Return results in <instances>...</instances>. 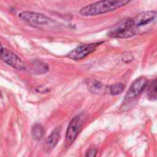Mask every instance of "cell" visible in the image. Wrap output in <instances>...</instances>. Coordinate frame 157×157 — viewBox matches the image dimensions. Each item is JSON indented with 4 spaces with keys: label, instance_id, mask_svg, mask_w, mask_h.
I'll return each mask as SVG.
<instances>
[{
    "label": "cell",
    "instance_id": "13",
    "mask_svg": "<svg viewBox=\"0 0 157 157\" xmlns=\"http://www.w3.org/2000/svg\"><path fill=\"white\" fill-rule=\"evenodd\" d=\"M44 128L42 125L40 124H35L33 128H32V135H33V138L36 140H40L43 136H44Z\"/></svg>",
    "mask_w": 157,
    "mask_h": 157
},
{
    "label": "cell",
    "instance_id": "6",
    "mask_svg": "<svg viewBox=\"0 0 157 157\" xmlns=\"http://www.w3.org/2000/svg\"><path fill=\"white\" fill-rule=\"evenodd\" d=\"M0 59H1L3 62H5L6 64H8L9 66H10L18 70H25L26 69V65L23 62V60L21 58H20V56H18L15 53H13L12 51H10L5 47H4L1 55H0Z\"/></svg>",
    "mask_w": 157,
    "mask_h": 157
},
{
    "label": "cell",
    "instance_id": "14",
    "mask_svg": "<svg viewBox=\"0 0 157 157\" xmlns=\"http://www.w3.org/2000/svg\"><path fill=\"white\" fill-rule=\"evenodd\" d=\"M125 90V85L122 83H117L110 86V94L112 95H117L120 94Z\"/></svg>",
    "mask_w": 157,
    "mask_h": 157
},
{
    "label": "cell",
    "instance_id": "4",
    "mask_svg": "<svg viewBox=\"0 0 157 157\" xmlns=\"http://www.w3.org/2000/svg\"><path fill=\"white\" fill-rule=\"evenodd\" d=\"M103 42L99 43H93V44H81L77 47H75L73 50H71L67 54V57L73 60H82L88 56L90 54L94 53L97 47L102 44Z\"/></svg>",
    "mask_w": 157,
    "mask_h": 157
},
{
    "label": "cell",
    "instance_id": "10",
    "mask_svg": "<svg viewBox=\"0 0 157 157\" xmlns=\"http://www.w3.org/2000/svg\"><path fill=\"white\" fill-rule=\"evenodd\" d=\"M30 70L36 75L45 74L49 71V66L40 60H33L30 64Z\"/></svg>",
    "mask_w": 157,
    "mask_h": 157
},
{
    "label": "cell",
    "instance_id": "15",
    "mask_svg": "<svg viewBox=\"0 0 157 157\" xmlns=\"http://www.w3.org/2000/svg\"><path fill=\"white\" fill-rule=\"evenodd\" d=\"M97 155V149L96 148H91L87 151L85 157H96Z\"/></svg>",
    "mask_w": 157,
    "mask_h": 157
},
{
    "label": "cell",
    "instance_id": "16",
    "mask_svg": "<svg viewBox=\"0 0 157 157\" xmlns=\"http://www.w3.org/2000/svg\"><path fill=\"white\" fill-rule=\"evenodd\" d=\"M3 49H4V47H3V45H2L1 42H0V55H1V53H2V51H3Z\"/></svg>",
    "mask_w": 157,
    "mask_h": 157
},
{
    "label": "cell",
    "instance_id": "1",
    "mask_svg": "<svg viewBox=\"0 0 157 157\" xmlns=\"http://www.w3.org/2000/svg\"><path fill=\"white\" fill-rule=\"evenodd\" d=\"M131 1L132 0H100L81 9L80 14L84 17L98 16L123 8Z\"/></svg>",
    "mask_w": 157,
    "mask_h": 157
},
{
    "label": "cell",
    "instance_id": "7",
    "mask_svg": "<svg viewBox=\"0 0 157 157\" xmlns=\"http://www.w3.org/2000/svg\"><path fill=\"white\" fill-rule=\"evenodd\" d=\"M83 125V117L82 115H78L73 119L70 121L68 124V127L67 128V133H66V139L67 141L69 143H72L76 138L78 137V133L81 132Z\"/></svg>",
    "mask_w": 157,
    "mask_h": 157
},
{
    "label": "cell",
    "instance_id": "12",
    "mask_svg": "<svg viewBox=\"0 0 157 157\" xmlns=\"http://www.w3.org/2000/svg\"><path fill=\"white\" fill-rule=\"evenodd\" d=\"M147 97L151 100H157V78L147 85Z\"/></svg>",
    "mask_w": 157,
    "mask_h": 157
},
{
    "label": "cell",
    "instance_id": "3",
    "mask_svg": "<svg viewBox=\"0 0 157 157\" xmlns=\"http://www.w3.org/2000/svg\"><path fill=\"white\" fill-rule=\"evenodd\" d=\"M19 18L33 27L45 26L51 21V19H49L44 14L33 11H22L19 14Z\"/></svg>",
    "mask_w": 157,
    "mask_h": 157
},
{
    "label": "cell",
    "instance_id": "11",
    "mask_svg": "<svg viewBox=\"0 0 157 157\" xmlns=\"http://www.w3.org/2000/svg\"><path fill=\"white\" fill-rule=\"evenodd\" d=\"M88 90L93 94H99L103 90V84L94 78H87L85 81Z\"/></svg>",
    "mask_w": 157,
    "mask_h": 157
},
{
    "label": "cell",
    "instance_id": "8",
    "mask_svg": "<svg viewBox=\"0 0 157 157\" xmlns=\"http://www.w3.org/2000/svg\"><path fill=\"white\" fill-rule=\"evenodd\" d=\"M108 35L112 38H129L136 35V33L130 27L128 20H127L115 26L108 33Z\"/></svg>",
    "mask_w": 157,
    "mask_h": 157
},
{
    "label": "cell",
    "instance_id": "5",
    "mask_svg": "<svg viewBox=\"0 0 157 157\" xmlns=\"http://www.w3.org/2000/svg\"><path fill=\"white\" fill-rule=\"evenodd\" d=\"M147 85H148V82L145 78L140 77V78H136V80L132 82L131 86L129 87V89L125 96L124 105L133 102L145 90Z\"/></svg>",
    "mask_w": 157,
    "mask_h": 157
},
{
    "label": "cell",
    "instance_id": "9",
    "mask_svg": "<svg viewBox=\"0 0 157 157\" xmlns=\"http://www.w3.org/2000/svg\"><path fill=\"white\" fill-rule=\"evenodd\" d=\"M60 128H56L53 130V132L49 135V137L45 140L44 142V150L46 151H50L53 150L56 145L58 143L60 140Z\"/></svg>",
    "mask_w": 157,
    "mask_h": 157
},
{
    "label": "cell",
    "instance_id": "2",
    "mask_svg": "<svg viewBox=\"0 0 157 157\" xmlns=\"http://www.w3.org/2000/svg\"><path fill=\"white\" fill-rule=\"evenodd\" d=\"M156 16L157 15H156L155 11H152V10L142 11V12L139 13L138 15H136L135 17H133L132 19H128V21H129L131 28L134 30V32L137 34L139 30H140V29L148 26L151 22H153L154 20L156 19Z\"/></svg>",
    "mask_w": 157,
    "mask_h": 157
}]
</instances>
